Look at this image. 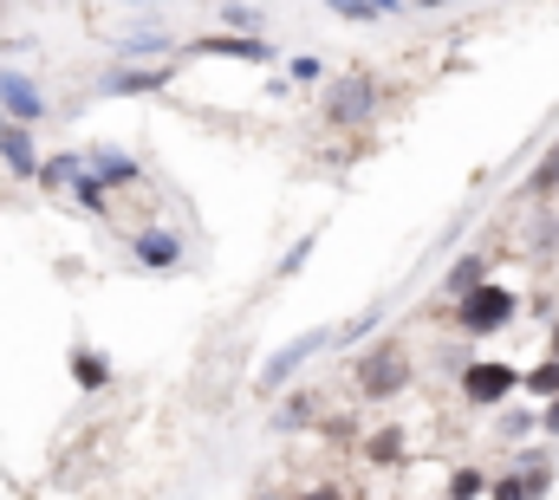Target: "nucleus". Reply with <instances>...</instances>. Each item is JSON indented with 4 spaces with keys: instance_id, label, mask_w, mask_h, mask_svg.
<instances>
[{
    "instance_id": "1",
    "label": "nucleus",
    "mask_w": 559,
    "mask_h": 500,
    "mask_svg": "<svg viewBox=\"0 0 559 500\" xmlns=\"http://www.w3.org/2000/svg\"><path fill=\"white\" fill-rule=\"evenodd\" d=\"M514 312H521V299H514L508 286L481 279V286H468V293L455 299V332H468V338H495V332L514 325Z\"/></svg>"
},
{
    "instance_id": "2",
    "label": "nucleus",
    "mask_w": 559,
    "mask_h": 500,
    "mask_svg": "<svg viewBox=\"0 0 559 500\" xmlns=\"http://www.w3.org/2000/svg\"><path fill=\"white\" fill-rule=\"evenodd\" d=\"M378 118V79L371 72H338L332 85H325V124L338 130H358Z\"/></svg>"
},
{
    "instance_id": "3",
    "label": "nucleus",
    "mask_w": 559,
    "mask_h": 500,
    "mask_svg": "<svg viewBox=\"0 0 559 500\" xmlns=\"http://www.w3.org/2000/svg\"><path fill=\"white\" fill-rule=\"evenodd\" d=\"M411 383V352L404 345H378L365 365H358V390L365 396H397Z\"/></svg>"
},
{
    "instance_id": "4",
    "label": "nucleus",
    "mask_w": 559,
    "mask_h": 500,
    "mask_svg": "<svg viewBox=\"0 0 559 500\" xmlns=\"http://www.w3.org/2000/svg\"><path fill=\"white\" fill-rule=\"evenodd\" d=\"M514 377H521V371H514V365H501V358H475V365L462 371V396L495 409V403H508V396H514Z\"/></svg>"
},
{
    "instance_id": "5",
    "label": "nucleus",
    "mask_w": 559,
    "mask_h": 500,
    "mask_svg": "<svg viewBox=\"0 0 559 500\" xmlns=\"http://www.w3.org/2000/svg\"><path fill=\"white\" fill-rule=\"evenodd\" d=\"M195 59H241V66H267L274 46L261 33H209V39H189Z\"/></svg>"
},
{
    "instance_id": "6",
    "label": "nucleus",
    "mask_w": 559,
    "mask_h": 500,
    "mask_svg": "<svg viewBox=\"0 0 559 500\" xmlns=\"http://www.w3.org/2000/svg\"><path fill=\"white\" fill-rule=\"evenodd\" d=\"M325 345H332V325H325V332H306V338H293L286 352H274V358L261 365V390H280V383H293V371H299V365H312Z\"/></svg>"
},
{
    "instance_id": "7",
    "label": "nucleus",
    "mask_w": 559,
    "mask_h": 500,
    "mask_svg": "<svg viewBox=\"0 0 559 500\" xmlns=\"http://www.w3.org/2000/svg\"><path fill=\"white\" fill-rule=\"evenodd\" d=\"M169 79H176V66H118L98 79V92L105 98H143V92H163Z\"/></svg>"
},
{
    "instance_id": "8",
    "label": "nucleus",
    "mask_w": 559,
    "mask_h": 500,
    "mask_svg": "<svg viewBox=\"0 0 559 500\" xmlns=\"http://www.w3.org/2000/svg\"><path fill=\"white\" fill-rule=\"evenodd\" d=\"M0 118L39 124V118H46V92H39L26 72H0Z\"/></svg>"
},
{
    "instance_id": "9",
    "label": "nucleus",
    "mask_w": 559,
    "mask_h": 500,
    "mask_svg": "<svg viewBox=\"0 0 559 500\" xmlns=\"http://www.w3.org/2000/svg\"><path fill=\"white\" fill-rule=\"evenodd\" d=\"M131 253H138V266H150V273H176L182 266V235L176 228H138L131 235Z\"/></svg>"
},
{
    "instance_id": "10",
    "label": "nucleus",
    "mask_w": 559,
    "mask_h": 500,
    "mask_svg": "<svg viewBox=\"0 0 559 500\" xmlns=\"http://www.w3.org/2000/svg\"><path fill=\"white\" fill-rule=\"evenodd\" d=\"M0 156H7V169H13L20 182H33V176H39V150H33L26 124H13V118H0Z\"/></svg>"
},
{
    "instance_id": "11",
    "label": "nucleus",
    "mask_w": 559,
    "mask_h": 500,
    "mask_svg": "<svg viewBox=\"0 0 559 500\" xmlns=\"http://www.w3.org/2000/svg\"><path fill=\"white\" fill-rule=\"evenodd\" d=\"M85 169H92L105 189H124V182H138V156H124V150H111V143H105V150H92V156H85Z\"/></svg>"
},
{
    "instance_id": "12",
    "label": "nucleus",
    "mask_w": 559,
    "mask_h": 500,
    "mask_svg": "<svg viewBox=\"0 0 559 500\" xmlns=\"http://www.w3.org/2000/svg\"><path fill=\"white\" fill-rule=\"evenodd\" d=\"M79 176H85V156H79V150H59V156H39V176H33V182H39V189H72Z\"/></svg>"
},
{
    "instance_id": "13",
    "label": "nucleus",
    "mask_w": 559,
    "mask_h": 500,
    "mask_svg": "<svg viewBox=\"0 0 559 500\" xmlns=\"http://www.w3.org/2000/svg\"><path fill=\"white\" fill-rule=\"evenodd\" d=\"M72 383H79V390H105V383H111V358L92 352V345H79V352H72Z\"/></svg>"
},
{
    "instance_id": "14",
    "label": "nucleus",
    "mask_w": 559,
    "mask_h": 500,
    "mask_svg": "<svg viewBox=\"0 0 559 500\" xmlns=\"http://www.w3.org/2000/svg\"><path fill=\"white\" fill-rule=\"evenodd\" d=\"M547 481H554V475H521V468H514V475L488 481V500H540L547 495Z\"/></svg>"
},
{
    "instance_id": "15",
    "label": "nucleus",
    "mask_w": 559,
    "mask_h": 500,
    "mask_svg": "<svg viewBox=\"0 0 559 500\" xmlns=\"http://www.w3.org/2000/svg\"><path fill=\"white\" fill-rule=\"evenodd\" d=\"M325 13H338V20H391V13H404V0H325Z\"/></svg>"
},
{
    "instance_id": "16",
    "label": "nucleus",
    "mask_w": 559,
    "mask_h": 500,
    "mask_svg": "<svg viewBox=\"0 0 559 500\" xmlns=\"http://www.w3.org/2000/svg\"><path fill=\"white\" fill-rule=\"evenodd\" d=\"M514 390H527V396H559V358H547V365H534L527 377H514Z\"/></svg>"
},
{
    "instance_id": "17",
    "label": "nucleus",
    "mask_w": 559,
    "mask_h": 500,
    "mask_svg": "<svg viewBox=\"0 0 559 500\" xmlns=\"http://www.w3.org/2000/svg\"><path fill=\"white\" fill-rule=\"evenodd\" d=\"M481 279H488V260H481V253H462V260L449 266V293H455V299H462L468 286H481Z\"/></svg>"
},
{
    "instance_id": "18",
    "label": "nucleus",
    "mask_w": 559,
    "mask_h": 500,
    "mask_svg": "<svg viewBox=\"0 0 559 500\" xmlns=\"http://www.w3.org/2000/svg\"><path fill=\"white\" fill-rule=\"evenodd\" d=\"M481 495H488V475H481V468L449 475V500H481Z\"/></svg>"
},
{
    "instance_id": "19",
    "label": "nucleus",
    "mask_w": 559,
    "mask_h": 500,
    "mask_svg": "<svg viewBox=\"0 0 559 500\" xmlns=\"http://www.w3.org/2000/svg\"><path fill=\"white\" fill-rule=\"evenodd\" d=\"M554 189H559V150H547V163L527 176V195H554Z\"/></svg>"
},
{
    "instance_id": "20",
    "label": "nucleus",
    "mask_w": 559,
    "mask_h": 500,
    "mask_svg": "<svg viewBox=\"0 0 559 500\" xmlns=\"http://www.w3.org/2000/svg\"><path fill=\"white\" fill-rule=\"evenodd\" d=\"M72 195H79V202H85V209H92V215H105V182H98V176H92V169H85V176H79V182H72Z\"/></svg>"
},
{
    "instance_id": "21",
    "label": "nucleus",
    "mask_w": 559,
    "mask_h": 500,
    "mask_svg": "<svg viewBox=\"0 0 559 500\" xmlns=\"http://www.w3.org/2000/svg\"><path fill=\"white\" fill-rule=\"evenodd\" d=\"M365 455H371V462H397V455H404V436H397V429H384V436H371V442H365Z\"/></svg>"
},
{
    "instance_id": "22",
    "label": "nucleus",
    "mask_w": 559,
    "mask_h": 500,
    "mask_svg": "<svg viewBox=\"0 0 559 500\" xmlns=\"http://www.w3.org/2000/svg\"><path fill=\"white\" fill-rule=\"evenodd\" d=\"M312 248H319L312 235H306V241H293V248H286V260H280V279H293V273H299V266L312 260Z\"/></svg>"
},
{
    "instance_id": "23",
    "label": "nucleus",
    "mask_w": 559,
    "mask_h": 500,
    "mask_svg": "<svg viewBox=\"0 0 559 500\" xmlns=\"http://www.w3.org/2000/svg\"><path fill=\"white\" fill-rule=\"evenodd\" d=\"M222 26H235V33H254V26H261V13L235 0V7H222Z\"/></svg>"
},
{
    "instance_id": "24",
    "label": "nucleus",
    "mask_w": 559,
    "mask_h": 500,
    "mask_svg": "<svg viewBox=\"0 0 559 500\" xmlns=\"http://www.w3.org/2000/svg\"><path fill=\"white\" fill-rule=\"evenodd\" d=\"M293 79H299V85H319V79H325V59L299 52V59H293Z\"/></svg>"
},
{
    "instance_id": "25",
    "label": "nucleus",
    "mask_w": 559,
    "mask_h": 500,
    "mask_svg": "<svg viewBox=\"0 0 559 500\" xmlns=\"http://www.w3.org/2000/svg\"><path fill=\"white\" fill-rule=\"evenodd\" d=\"M306 409H312V403H306V396H293V403L274 416V429H299V422H306Z\"/></svg>"
},
{
    "instance_id": "26",
    "label": "nucleus",
    "mask_w": 559,
    "mask_h": 500,
    "mask_svg": "<svg viewBox=\"0 0 559 500\" xmlns=\"http://www.w3.org/2000/svg\"><path fill=\"white\" fill-rule=\"evenodd\" d=\"M534 429H540V416H508V422H501L508 442H521V436H534Z\"/></svg>"
},
{
    "instance_id": "27",
    "label": "nucleus",
    "mask_w": 559,
    "mask_h": 500,
    "mask_svg": "<svg viewBox=\"0 0 559 500\" xmlns=\"http://www.w3.org/2000/svg\"><path fill=\"white\" fill-rule=\"evenodd\" d=\"M540 429H547V436H559V396H547V409H540Z\"/></svg>"
},
{
    "instance_id": "28",
    "label": "nucleus",
    "mask_w": 559,
    "mask_h": 500,
    "mask_svg": "<svg viewBox=\"0 0 559 500\" xmlns=\"http://www.w3.org/2000/svg\"><path fill=\"white\" fill-rule=\"evenodd\" d=\"M299 500H345V495H338L332 481H312V488H306V495H299Z\"/></svg>"
},
{
    "instance_id": "29",
    "label": "nucleus",
    "mask_w": 559,
    "mask_h": 500,
    "mask_svg": "<svg viewBox=\"0 0 559 500\" xmlns=\"http://www.w3.org/2000/svg\"><path fill=\"white\" fill-rule=\"evenodd\" d=\"M417 7H462V0H417Z\"/></svg>"
},
{
    "instance_id": "30",
    "label": "nucleus",
    "mask_w": 559,
    "mask_h": 500,
    "mask_svg": "<svg viewBox=\"0 0 559 500\" xmlns=\"http://www.w3.org/2000/svg\"><path fill=\"white\" fill-rule=\"evenodd\" d=\"M554 358H559V319H554Z\"/></svg>"
}]
</instances>
